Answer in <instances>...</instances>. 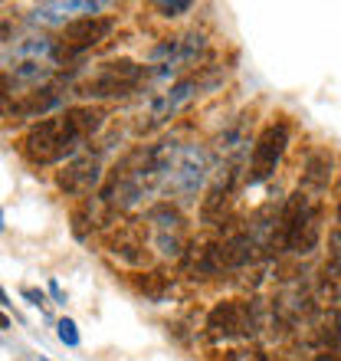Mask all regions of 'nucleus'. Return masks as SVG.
<instances>
[{"mask_svg": "<svg viewBox=\"0 0 341 361\" xmlns=\"http://www.w3.org/2000/svg\"><path fill=\"white\" fill-rule=\"evenodd\" d=\"M148 79V69L132 63V59H112L95 69V76H89L79 86L82 99H122V95L135 92Z\"/></svg>", "mask_w": 341, "mask_h": 361, "instance_id": "1", "label": "nucleus"}, {"mask_svg": "<svg viewBox=\"0 0 341 361\" xmlns=\"http://www.w3.org/2000/svg\"><path fill=\"white\" fill-rule=\"evenodd\" d=\"M263 315V305L259 299L253 302H237V299H227V302H217L207 315V329L217 338H237V335H256L259 332V319Z\"/></svg>", "mask_w": 341, "mask_h": 361, "instance_id": "2", "label": "nucleus"}, {"mask_svg": "<svg viewBox=\"0 0 341 361\" xmlns=\"http://www.w3.org/2000/svg\"><path fill=\"white\" fill-rule=\"evenodd\" d=\"M59 118H63V161L66 158L76 161V152H82L85 142H92V135L105 125V112L99 105H69Z\"/></svg>", "mask_w": 341, "mask_h": 361, "instance_id": "3", "label": "nucleus"}, {"mask_svg": "<svg viewBox=\"0 0 341 361\" xmlns=\"http://www.w3.org/2000/svg\"><path fill=\"white\" fill-rule=\"evenodd\" d=\"M285 145H289V125L285 122H269L259 132V138L253 145V161H249V188L263 184L266 178H273Z\"/></svg>", "mask_w": 341, "mask_h": 361, "instance_id": "4", "label": "nucleus"}, {"mask_svg": "<svg viewBox=\"0 0 341 361\" xmlns=\"http://www.w3.org/2000/svg\"><path fill=\"white\" fill-rule=\"evenodd\" d=\"M20 152L30 164H56L63 161V118H43L23 135Z\"/></svg>", "mask_w": 341, "mask_h": 361, "instance_id": "5", "label": "nucleus"}, {"mask_svg": "<svg viewBox=\"0 0 341 361\" xmlns=\"http://www.w3.org/2000/svg\"><path fill=\"white\" fill-rule=\"evenodd\" d=\"M200 92V79H194V76H184V79H178L170 89H164V92H158L148 102V122L142 125V132H154V128H161V125H168L174 115L184 109V105H190L194 102V95Z\"/></svg>", "mask_w": 341, "mask_h": 361, "instance_id": "6", "label": "nucleus"}, {"mask_svg": "<svg viewBox=\"0 0 341 361\" xmlns=\"http://www.w3.org/2000/svg\"><path fill=\"white\" fill-rule=\"evenodd\" d=\"M115 30L112 17H79L73 20L69 27H63L59 33V63L63 56H82L85 49H92L95 43H102L108 33Z\"/></svg>", "mask_w": 341, "mask_h": 361, "instance_id": "7", "label": "nucleus"}, {"mask_svg": "<svg viewBox=\"0 0 341 361\" xmlns=\"http://www.w3.org/2000/svg\"><path fill=\"white\" fill-rule=\"evenodd\" d=\"M99 10H105L102 0H53V4L33 7L30 20L43 27H69L79 17H99Z\"/></svg>", "mask_w": 341, "mask_h": 361, "instance_id": "8", "label": "nucleus"}, {"mask_svg": "<svg viewBox=\"0 0 341 361\" xmlns=\"http://www.w3.org/2000/svg\"><path fill=\"white\" fill-rule=\"evenodd\" d=\"M102 180V161L99 154H82L76 161H69L63 171L56 174V184L63 194H73V197H82V194H92V188H99Z\"/></svg>", "mask_w": 341, "mask_h": 361, "instance_id": "9", "label": "nucleus"}, {"mask_svg": "<svg viewBox=\"0 0 341 361\" xmlns=\"http://www.w3.org/2000/svg\"><path fill=\"white\" fill-rule=\"evenodd\" d=\"M233 178H237V168H230L223 178L210 184V190L204 194V200H200V220H204V224H217V220H223L227 200H230V194H233Z\"/></svg>", "mask_w": 341, "mask_h": 361, "instance_id": "10", "label": "nucleus"}, {"mask_svg": "<svg viewBox=\"0 0 341 361\" xmlns=\"http://www.w3.org/2000/svg\"><path fill=\"white\" fill-rule=\"evenodd\" d=\"M56 105H63V95H59V89H33V92H23V99H20L17 105H13V115H20V118H46Z\"/></svg>", "mask_w": 341, "mask_h": 361, "instance_id": "11", "label": "nucleus"}, {"mask_svg": "<svg viewBox=\"0 0 341 361\" xmlns=\"http://www.w3.org/2000/svg\"><path fill=\"white\" fill-rule=\"evenodd\" d=\"M332 180V154L328 152H312L305 158V171L299 180V190H309V194H322Z\"/></svg>", "mask_w": 341, "mask_h": 361, "instance_id": "12", "label": "nucleus"}, {"mask_svg": "<svg viewBox=\"0 0 341 361\" xmlns=\"http://www.w3.org/2000/svg\"><path fill=\"white\" fill-rule=\"evenodd\" d=\"M148 220L154 224L158 233H180V230H184V217H180V210L170 207V204H158V207H151Z\"/></svg>", "mask_w": 341, "mask_h": 361, "instance_id": "13", "label": "nucleus"}, {"mask_svg": "<svg viewBox=\"0 0 341 361\" xmlns=\"http://www.w3.org/2000/svg\"><path fill=\"white\" fill-rule=\"evenodd\" d=\"M135 283H138V289H142L148 299H154V302H161L164 293L170 289L168 276H161V273H142L138 279H135Z\"/></svg>", "mask_w": 341, "mask_h": 361, "instance_id": "14", "label": "nucleus"}, {"mask_svg": "<svg viewBox=\"0 0 341 361\" xmlns=\"http://www.w3.org/2000/svg\"><path fill=\"white\" fill-rule=\"evenodd\" d=\"M56 335H59V342L69 345V348H76V345H79V329H76V322H73V319H59V322H56Z\"/></svg>", "mask_w": 341, "mask_h": 361, "instance_id": "15", "label": "nucleus"}, {"mask_svg": "<svg viewBox=\"0 0 341 361\" xmlns=\"http://www.w3.org/2000/svg\"><path fill=\"white\" fill-rule=\"evenodd\" d=\"M194 7L190 0H161V4H154V10H161L164 17H180V13H187Z\"/></svg>", "mask_w": 341, "mask_h": 361, "instance_id": "16", "label": "nucleus"}, {"mask_svg": "<svg viewBox=\"0 0 341 361\" xmlns=\"http://www.w3.org/2000/svg\"><path fill=\"white\" fill-rule=\"evenodd\" d=\"M23 295H27L33 305H43V302H46V299H43V293H37V289H23Z\"/></svg>", "mask_w": 341, "mask_h": 361, "instance_id": "17", "label": "nucleus"}, {"mask_svg": "<svg viewBox=\"0 0 341 361\" xmlns=\"http://www.w3.org/2000/svg\"><path fill=\"white\" fill-rule=\"evenodd\" d=\"M315 361H338V358H335V355H328V352H322V355H318V358H315Z\"/></svg>", "mask_w": 341, "mask_h": 361, "instance_id": "18", "label": "nucleus"}, {"mask_svg": "<svg viewBox=\"0 0 341 361\" xmlns=\"http://www.w3.org/2000/svg\"><path fill=\"white\" fill-rule=\"evenodd\" d=\"M46 361H49V358H46Z\"/></svg>", "mask_w": 341, "mask_h": 361, "instance_id": "19", "label": "nucleus"}]
</instances>
